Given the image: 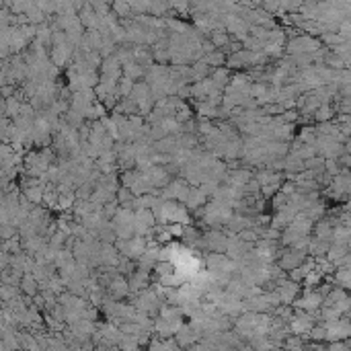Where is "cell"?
<instances>
[{"mask_svg":"<svg viewBox=\"0 0 351 351\" xmlns=\"http://www.w3.org/2000/svg\"><path fill=\"white\" fill-rule=\"evenodd\" d=\"M119 349H122V351H140V341H138V337L123 335L122 341H119Z\"/></svg>","mask_w":351,"mask_h":351,"instance_id":"6da1fadb","label":"cell"},{"mask_svg":"<svg viewBox=\"0 0 351 351\" xmlns=\"http://www.w3.org/2000/svg\"><path fill=\"white\" fill-rule=\"evenodd\" d=\"M111 292L115 294V298H122V296H125L127 294V284H123L122 279H117L113 286H111Z\"/></svg>","mask_w":351,"mask_h":351,"instance_id":"7a4b0ae2","label":"cell"},{"mask_svg":"<svg viewBox=\"0 0 351 351\" xmlns=\"http://www.w3.org/2000/svg\"><path fill=\"white\" fill-rule=\"evenodd\" d=\"M23 286H25V292H27V294H33V292H35V281H33L31 275L25 277V284H23Z\"/></svg>","mask_w":351,"mask_h":351,"instance_id":"3957f363","label":"cell"},{"mask_svg":"<svg viewBox=\"0 0 351 351\" xmlns=\"http://www.w3.org/2000/svg\"><path fill=\"white\" fill-rule=\"evenodd\" d=\"M105 351H122V349H115V347H107Z\"/></svg>","mask_w":351,"mask_h":351,"instance_id":"277c9868","label":"cell"},{"mask_svg":"<svg viewBox=\"0 0 351 351\" xmlns=\"http://www.w3.org/2000/svg\"><path fill=\"white\" fill-rule=\"evenodd\" d=\"M23 351H29V349H23Z\"/></svg>","mask_w":351,"mask_h":351,"instance_id":"5b68a950","label":"cell"}]
</instances>
